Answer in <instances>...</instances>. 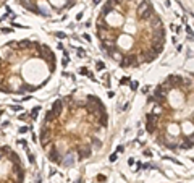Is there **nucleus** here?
I'll list each match as a JSON object with an SVG mask.
<instances>
[{
	"mask_svg": "<svg viewBox=\"0 0 194 183\" xmlns=\"http://www.w3.org/2000/svg\"><path fill=\"white\" fill-rule=\"evenodd\" d=\"M146 130H147L149 133H154V131H155V123H147V125H146Z\"/></svg>",
	"mask_w": 194,
	"mask_h": 183,
	"instance_id": "18",
	"label": "nucleus"
},
{
	"mask_svg": "<svg viewBox=\"0 0 194 183\" xmlns=\"http://www.w3.org/2000/svg\"><path fill=\"white\" fill-rule=\"evenodd\" d=\"M11 110H15V112H19V110H23V105H11Z\"/></svg>",
	"mask_w": 194,
	"mask_h": 183,
	"instance_id": "26",
	"label": "nucleus"
},
{
	"mask_svg": "<svg viewBox=\"0 0 194 183\" xmlns=\"http://www.w3.org/2000/svg\"><path fill=\"white\" fill-rule=\"evenodd\" d=\"M129 86H131V89H133V91H136L139 84H138V81H129Z\"/></svg>",
	"mask_w": 194,
	"mask_h": 183,
	"instance_id": "25",
	"label": "nucleus"
},
{
	"mask_svg": "<svg viewBox=\"0 0 194 183\" xmlns=\"http://www.w3.org/2000/svg\"><path fill=\"white\" fill-rule=\"evenodd\" d=\"M8 47H11V49H18V42H8Z\"/></svg>",
	"mask_w": 194,
	"mask_h": 183,
	"instance_id": "30",
	"label": "nucleus"
},
{
	"mask_svg": "<svg viewBox=\"0 0 194 183\" xmlns=\"http://www.w3.org/2000/svg\"><path fill=\"white\" fill-rule=\"evenodd\" d=\"M28 131H29V128H28V126H21V128H19V133H28Z\"/></svg>",
	"mask_w": 194,
	"mask_h": 183,
	"instance_id": "32",
	"label": "nucleus"
},
{
	"mask_svg": "<svg viewBox=\"0 0 194 183\" xmlns=\"http://www.w3.org/2000/svg\"><path fill=\"white\" fill-rule=\"evenodd\" d=\"M49 159H50V161H52V162H58V164H62V161H63V157L60 156V152H58V151H57V148H55V146L52 148V151H50V154H49Z\"/></svg>",
	"mask_w": 194,
	"mask_h": 183,
	"instance_id": "4",
	"label": "nucleus"
},
{
	"mask_svg": "<svg viewBox=\"0 0 194 183\" xmlns=\"http://www.w3.org/2000/svg\"><path fill=\"white\" fill-rule=\"evenodd\" d=\"M39 110H41V107H36V109L33 110V112H31V117L36 118V117H37V114H39Z\"/></svg>",
	"mask_w": 194,
	"mask_h": 183,
	"instance_id": "24",
	"label": "nucleus"
},
{
	"mask_svg": "<svg viewBox=\"0 0 194 183\" xmlns=\"http://www.w3.org/2000/svg\"><path fill=\"white\" fill-rule=\"evenodd\" d=\"M123 151H125L123 146H118V148H117V152H123Z\"/></svg>",
	"mask_w": 194,
	"mask_h": 183,
	"instance_id": "42",
	"label": "nucleus"
},
{
	"mask_svg": "<svg viewBox=\"0 0 194 183\" xmlns=\"http://www.w3.org/2000/svg\"><path fill=\"white\" fill-rule=\"evenodd\" d=\"M76 19H78V21H80V19H83V13H78V15H76Z\"/></svg>",
	"mask_w": 194,
	"mask_h": 183,
	"instance_id": "45",
	"label": "nucleus"
},
{
	"mask_svg": "<svg viewBox=\"0 0 194 183\" xmlns=\"http://www.w3.org/2000/svg\"><path fill=\"white\" fill-rule=\"evenodd\" d=\"M99 122H100L102 126H107V114H100V117H99Z\"/></svg>",
	"mask_w": 194,
	"mask_h": 183,
	"instance_id": "14",
	"label": "nucleus"
},
{
	"mask_svg": "<svg viewBox=\"0 0 194 183\" xmlns=\"http://www.w3.org/2000/svg\"><path fill=\"white\" fill-rule=\"evenodd\" d=\"M54 118H55V115H54V112H52V110H49V112L45 114V122H52Z\"/></svg>",
	"mask_w": 194,
	"mask_h": 183,
	"instance_id": "17",
	"label": "nucleus"
},
{
	"mask_svg": "<svg viewBox=\"0 0 194 183\" xmlns=\"http://www.w3.org/2000/svg\"><path fill=\"white\" fill-rule=\"evenodd\" d=\"M154 49V54L155 55H159V54H162L164 52V46H150Z\"/></svg>",
	"mask_w": 194,
	"mask_h": 183,
	"instance_id": "13",
	"label": "nucleus"
},
{
	"mask_svg": "<svg viewBox=\"0 0 194 183\" xmlns=\"http://www.w3.org/2000/svg\"><path fill=\"white\" fill-rule=\"evenodd\" d=\"M74 5H76V2H74V0H68V3L65 5V8H66V10H68V8H73Z\"/></svg>",
	"mask_w": 194,
	"mask_h": 183,
	"instance_id": "23",
	"label": "nucleus"
},
{
	"mask_svg": "<svg viewBox=\"0 0 194 183\" xmlns=\"http://www.w3.org/2000/svg\"><path fill=\"white\" fill-rule=\"evenodd\" d=\"M144 156H147V157H150V156H152V152H150L149 149H146V151H144Z\"/></svg>",
	"mask_w": 194,
	"mask_h": 183,
	"instance_id": "39",
	"label": "nucleus"
},
{
	"mask_svg": "<svg viewBox=\"0 0 194 183\" xmlns=\"http://www.w3.org/2000/svg\"><path fill=\"white\" fill-rule=\"evenodd\" d=\"M147 123H157V115L155 114H149L147 115Z\"/></svg>",
	"mask_w": 194,
	"mask_h": 183,
	"instance_id": "15",
	"label": "nucleus"
},
{
	"mask_svg": "<svg viewBox=\"0 0 194 183\" xmlns=\"http://www.w3.org/2000/svg\"><path fill=\"white\" fill-rule=\"evenodd\" d=\"M91 152H92V148H91V144H84L81 146L80 149H78V159L83 161V159H88L91 156Z\"/></svg>",
	"mask_w": 194,
	"mask_h": 183,
	"instance_id": "1",
	"label": "nucleus"
},
{
	"mask_svg": "<svg viewBox=\"0 0 194 183\" xmlns=\"http://www.w3.org/2000/svg\"><path fill=\"white\" fill-rule=\"evenodd\" d=\"M167 148H168V149H173V151H175V149H178V144H173V143H168V144H167Z\"/></svg>",
	"mask_w": 194,
	"mask_h": 183,
	"instance_id": "27",
	"label": "nucleus"
},
{
	"mask_svg": "<svg viewBox=\"0 0 194 183\" xmlns=\"http://www.w3.org/2000/svg\"><path fill=\"white\" fill-rule=\"evenodd\" d=\"M181 149H193V134H189L186 140L181 143V146H180Z\"/></svg>",
	"mask_w": 194,
	"mask_h": 183,
	"instance_id": "8",
	"label": "nucleus"
},
{
	"mask_svg": "<svg viewBox=\"0 0 194 183\" xmlns=\"http://www.w3.org/2000/svg\"><path fill=\"white\" fill-rule=\"evenodd\" d=\"M25 8L29 10V11H34V13H37V15H42V13H41V8L37 7V3H36V2H31V0L25 5Z\"/></svg>",
	"mask_w": 194,
	"mask_h": 183,
	"instance_id": "7",
	"label": "nucleus"
},
{
	"mask_svg": "<svg viewBox=\"0 0 194 183\" xmlns=\"http://www.w3.org/2000/svg\"><path fill=\"white\" fill-rule=\"evenodd\" d=\"M150 26H152V29H155V28H160V26H164V23H162V18L159 16V15H154L152 18H150Z\"/></svg>",
	"mask_w": 194,
	"mask_h": 183,
	"instance_id": "6",
	"label": "nucleus"
},
{
	"mask_svg": "<svg viewBox=\"0 0 194 183\" xmlns=\"http://www.w3.org/2000/svg\"><path fill=\"white\" fill-rule=\"evenodd\" d=\"M150 5H152V3H150V2H146V0H144V2H141L139 5H138V8H136V13H138V16H139V15H141L144 10H147Z\"/></svg>",
	"mask_w": 194,
	"mask_h": 183,
	"instance_id": "9",
	"label": "nucleus"
},
{
	"mask_svg": "<svg viewBox=\"0 0 194 183\" xmlns=\"http://www.w3.org/2000/svg\"><path fill=\"white\" fill-rule=\"evenodd\" d=\"M97 180L99 182H105V177H104V175H97Z\"/></svg>",
	"mask_w": 194,
	"mask_h": 183,
	"instance_id": "38",
	"label": "nucleus"
},
{
	"mask_svg": "<svg viewBox=\"0 0 194 183\" xmlns=\"http://www.w3.org/2000/svg\"><path fill=\"white\" fill-rule=\"evenodd\" d=\"M62 63H63V65L66 66V65H68V58H63V60H62Z\"/></svg>",
	"mask_w": 194,
	"mask_h": 183,
	"instance_id": "46",
	"label": "nucleus"
},
{
	"mask_svg": "<svg viewBox=\"0 0 194 183\" xmlns=\"http://www.w3.org/2000/svg\"><path fill=\"white\" fill-rule=\"evenodd\" d=\"M84 109L88 110V114H92V115H94V114H97V107L94 105V104H91V102H88V104L84 105Z\"/></svg>",
	"mask_w": 194,
	"mask_h": 183,
	"instance_id": "11",
	"label": "nucleus"
},
{
	"mask_svg": "<svg viewBox=\"0 0 194 183\" xmlns=\"http://www.w3.org/2000/svg\"><path fill=\"white\" fill-rule=\"evenodd\" d=\"M2 33H3V34H7V33H11V28H3V29H2Z\"/></svg>",
	"mask_w": 194,
	"mask_h": 183,
	"instance_id": "36",
	"label": "nucleus"
},
{
	"mask_svg": "<svg viewBox=\"0 0 194 183\" xmlns=\"http://www.w3.org/2000/svg\"><path fill=\"white\" fill-rule=\"evenodd\" d=\"M147 102H155V99H154V96H149V97H147Z\"/></svg>",
	"mask_w": 194,
	"mask_h": 183,
	"instance_id": "43",
	"label": "nucleus"
},
{
	"mask_svg": "<svg viewBox=\"0 0 194 183\" xmlns=\"http://www.w3.org/2000/svg\"><path fill=\"white\" fill-rule=\"evenodd\" d=\"M62 110H63V102L60 101V99H57V101L54 102V105H52V112L55 117H58V115L62 114Z\"/></svg>",
	"mask_w": 194,
	"mask_h": 183,
	"instance_id": "5",
	"label": "nucleus"
},
{
	"mask_svg": "<svg viewBox=\"0 0 194 183\" xmlns=\"http://www.w3.org/2000/svg\"><path fill=\"white\" fill-rule=\"evenodd\" d=\"M123 84H129V78L128 76H123L120 79V86H123Z\"/></svg>",
	"mask_w": 194,
	"mask_h": 183,
	"instance_id": "22",
	"label": "nucleus"
},
{
	"mask_svg": "<svg viewBox=\"0 0 194 183\" xmlns=\"http://www.w3.org/2000/svg\"><path fill=\"white\" fill-rule=\"evenodd\" d=\"M186 33H188V34H193V28L188 26V28H186Z\"/></svg>",
	"mask_w": 194,
	"mask_h": 183,
	"instance_id": "40",
	"label": "nucleus"
},
{
	"mask_svg": "<svg viewBox=\"0 0 194 183\" xmlns=\"http://www.w3.org/2000/svg\"><path fill=\"white\" fill-rule=\"evenodd\" d=\"M49 70H50V73H54L55 71V63H49Z\"/></svg>",
	"mask_w": 194,
	"mask_h": 183,
	"instance_id": "33",
	"label": "nucleus"
},
{
	"mask_svg": "<svg viewBox=\"0 0 194 183\" xmlns=\"http://www.w3.org/2000/svg\"><path fill=\"white\" fill-rule=\"evenodd\" d=\"M62 164H63V165H66V167H68V165H73V164H74V159H73V156H71V154H68L65 161H62Z\"/></svg>",
	"mask_w": 194,
	"mask_h": 183,
	"instance_id": "12",
	"label": "nucleus"
},
{
	"mask_svg": "<svg viewBox=\"0 0 194 183\" xmlns=\"http://www.w3.org/2000/svg\"><path fill=\"white\" fill-rule=\"evenodd\" d=\"M142 93L147 94V93H149V86H144V87H142Z\"/></svg>",
	"mask_w": 194,
	"mask_h": 183,
	"instance_id": "41",
	"label": "nucleus"
},
{
	"mask_svg": "<svg viewBox=\"0 0 194 183\" xmlns=\"http://www.w3.org/2000/svg\"><path fill=\"white\" fill-rule=\"evenodd\" d=\"M0 151H2V152H5V154H7V152H11V149L8 148V146H3V148L0 149Z\"/></svg>",
	"mask_w": 194,
	"mask_h": 183,
	"instance_id": "31",
	"label": "nucleus"
},
{
	"mask_svg": "<svg viewBox=\"0 0 194 183\" xmlns=\"http://www.w3.org/2000/svg\"><path fill=\"white\" fill-rule=\"evenodd\" d=\"M154 15H155V10H154V7L150 5L147 10H144V11L139 15V19H141V21H150V18H152Z\"/></svg>",
	"mask_w": 194,
	"mask_h": 183,
	"instance_id": "3",
	"label": "nucleus"
},
{
	"mask_svg": "<svg viewBox=\"0 0 194 183\" xmlns=\"http://www.w3.org/2000/svg\"><path fill=\"white\" fill-rule=\"evenodd\" d=\"M2 63H3V60H2V57H0V65H2Z\"/></svg>",
	"mask_w": 194,
	"mask_h": 183,
	"instance_id": "51",
	"label": "nucleus"
},
{
	"mask_svg": "<svg viewBox=\"0 0 194 183\" xmlns=\"http://www.w3.org/2000/svg\"><path fill=\"white\" fill-rule=\"evenodd\" d=\"M96 68H97L99 71H102V70L105 68V63H104V62H97V63H96Z\"/></svg>",
	"mask_w": 194,
	"mask_h": 183,
	"instance_id": "21",
	"label": "nucleus"
},
{
	"mask_svg": "<svg viewBox=\"0 0 194 183\" xmlns=\"http://www.w3.org/2000/svg\"><path fill=\"white\" fill-rule=\"evenodd\" d=\"M92 146H94V148H100V146H102L100 140H97V138H92Z\"/></svg>",
	"mask_w": 194,
	"mask_h": 183,
	"instance_id": "20",
	"label": "nucleus"
},
{
	"mask_svg": "<svg viewBox=\"0 0 194 183\" xmlns=\"http://www.w3.org/2000/svg\"><path fill=\"white\" fill-rule=\"evenodd\" d=\"M10 159H11V161L15 162V164H19V157H18V156H16V154H15V152H10Z\"/></svg>",
	"mask_w": 194,
	"mask_h": 183,
	"instance_id": "19",
	"label": "nucleus"
},
{
	"mask_svg": "<svg viewBox=\"0 0 194 183\" xmlns=\"http://www.w3.org/2000/svg\"><path fill=\"white\" fill-rule=\"evenodd\" d=\"M2 157H3V152H2V151H0V161H2Z\"/></svg>",
	"mask_w": 194,
	"mask_h": 183,
	"instance_id": "49",
	"label": "nucleus"
},
{
	"mask_svg": "<svg viewBox=\"0 0 194 183\" xmlns=\"http://www.w3.org/2000/svg\"><path fill=\"white\" fill-rule=\"evenodd\" d=\"M126 60H128V66H138V57L134 54H128L126 55Z\"/></svg>",
	"mask_w": 194,
	"mask_h": 183,
	"instance_id": "10",
	"label": "nucleus"
},
{
	"mask_svg": "<svg viewBox=\"0 0 194 183\" xmlns=\"http://www.w3.org/2000/svg\"><path fill=\"white\" fill-rule=\"evenodd\" d=\"M28 157H29V162H31V164H34V161H36V159H34V154H31L29 151H28Z\"/></svg>",
	"mask_w": 194,
	"mask_h": 183,
	"instance_id": "29",
	"label": "nucleus"
},
{
	"mask_svg": "<svg viewBox=\"0 0 194 183\" xmlns=\"http://www.w3.org/2000/svg\"><path fill=\"white\" fill-rule=\"evenodd\" d=\"M50 134H52V133H50V130L47 128V126H44V128L41 130V134H39V141H41V144L44 146V148L47 146V143L50 141Z\"/></svg>",
	"mask_w": 194,
	"mask_h": 183,
	"instance_id": "2",
	"label": "nucleus"
},
{
	"mask_svg": "<svg viewBox=\"0 0 194 183\" xmlns=\"http://www.w3.org/2000/svg\"><path fill=\"white\" fill-rule=\"evenodd\" d=\"M80 73H81V75H88L89 71H88V68H81V70H80Z\"/></svg>",
	"mask_w": 194,
	"mask_h": 183,
	"instance_id": "37",
	"label": "nucleus"
},
{
	"mask_svg": "<svg viewBox=\"0 0 194 183\" xmlns=\"http://www.w3.org/2000/svg\"><path fill=\"white\" fill-rule=\"evenodd\" d=\"M55 36H57L58 39H65V37H66V34H65V33H62V31H60V33H55Z\"/></svg>",
	"mask_w": 194,
	"mask_h": 183,
	"instance_id": "28",
	"label": "nucleus"
},
{
	"mask_svg": "<svg viewBox=\"0 0 194 183\" xmlns=\"http://www.w3.org/2000/svg\"><path fill=\"white\" fill-rule=\"evenodd\" d=\"M100 2H102V0H92V3H94V5H99Z\"/></svg>",
	"mask_w": 194,
	"mask_h": 183,
	"instance_id": "48",
	"label": "nucleus"
},
{
	"mask_svg": "<svg viewBox=\"0 0 194 183\" xmlns=\"http://www.w3.org/2000/svg\"><path fill=\"white\" fill-rule=\"evenodd\" d=\"M107 96H109V97H113L115 93H113V91H109V93H107Z\"/></svg>",
	"mask_w": 194,
	"mask_h": 183,
	"instance_id": "44",
	"label": "nucleus"
},
{
	"mask_svg": "<svg viewBox=\"0 0 194 183\" xmlns=\"http://www.w3.org/2000/svg\"><path fill=\"white\" fill-rule=\"evenodd\" d=\"M0 91H2V93H10V89L5 87V86H0Z\"/></svg>",
	"mask_w": 194,
	"mask_h": 183,
	"instance_id": "35",
	"label": "nucleus"
},
{
	"mask_svg": "<svg viewBox=\"0 0 194 183\" xmlns=\"http://www.w3.org/2000/svg\"><path fill=\"white\" fill-rule=\"evenodd\" d=\"M2 83H3V78H2V76H0V86H2Z\"/></svg>",
	"mask_w": 194,
	"mask_h": 183,
	"instance_id": "50",
	"label": "nucleus"
},
{
	"mask_svg": "<svg viewBox=\"0 0 194 183\" xmlns=\"http://www.w3.org/2000/svg\"><path fill=\"white\" fill-rule=\"evenodd\" d=\"M83 37H84L86 41H91V36H89V34H84V36H83Z\"/></svg>",
	"mask_w": 194,
	"mask_h": 183,
	"instance_id": "47",
	"label": "nucleus"
},
{
	"mask_svg": "<svg viewBox=\"0 0 194 183\" xmlns=\"http://www.w3.org/2000/svg\"><path fill=\"white\" fill-rule=\"evenodd\" d=\"M112 10H113V8L109 5V3H107V5H104V8H102V16H105V15H107V13H110Z\"/></svg>",
	"mask_w": 194,
	"mask_h": 183,
	"instance_id": "16",
	"label": "nucleus"
},
{
	"mask_svg": "<svg viewBox=\"0 0 194 183\" xmlns=\"http://www.w3.org/2000/svg\"><path fill=\"white\" fill-rule=\"evenodd\" d=\"M109 159H110V162H115V161H117V152H115V154H112V156H110Z\"/></svg>",
	"mask_w": 194,
	"mask_h": 183,
	"instance_id": "34",
	"label": "nucleus"
}]
</instances>
